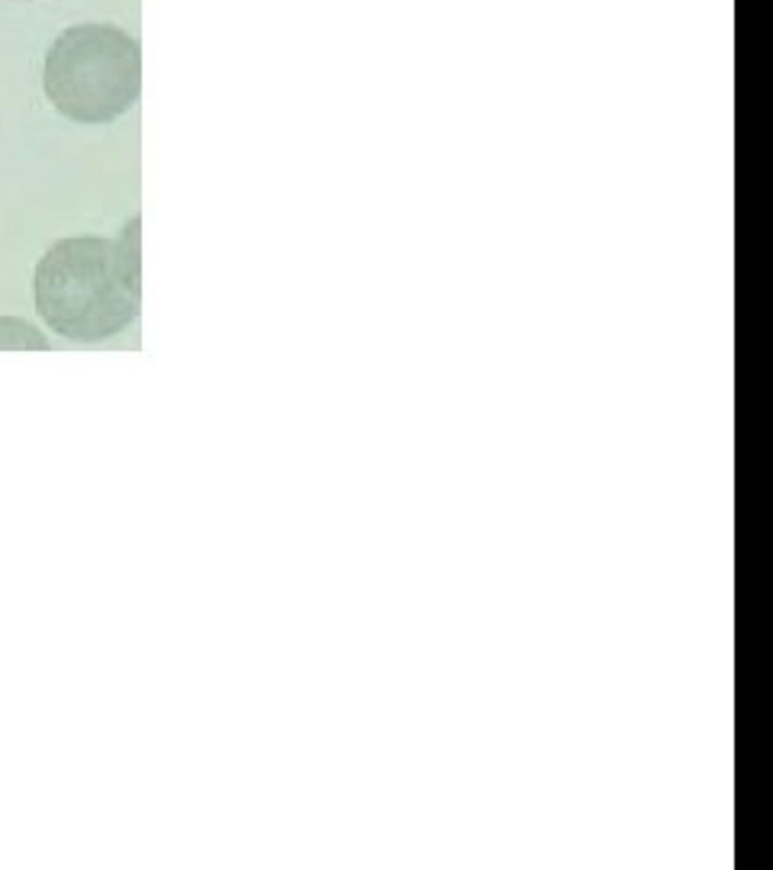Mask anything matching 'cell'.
I'll list each match as a JSON object with an SVG mask.
<instances>
[{"mask_svg": "<svg viewBox=\"0 0 773 870\" xmlns=\"http://www.w3.org/2000/svg\"><path fill=\"white\" fill-rule=\"evenodd\" d=\"M33 297L52 333L71 342H104L140 316V217L117 239L74 235L56 242L36 265Z\"/></svg>", "mask_w": 773, "mask_h": 870, "instance_id": "1", "label": "cell"}, {"mask_svg": "<svg viewBox=\"0 0 773 870\" xmlns=\"http://www.w3.org/2000/svg\"><path fill=\"white\" fill-rule=\"evenodd\" d=\"M43 87L52 107L74 123H113L140 100V43L110 23L69 26L49 46Z\"/></svg>", "mask_w": 773, "mask_h": 870, "instance_id": "2", "label": "cell"}, {"mask_svg": "<svg viewBox=\"0 0 773 870\" xmlns=\"http://www.w3.org/2000/svg\"><path fill=\"white\" fill-rule=\"evenodd\" d=\"M0 349H36V352H43V349H49V342L26 319L0 316Z\"/></svg>", "mask_w": 773, "mask_h": 870, "instance_id": "3", "label": "cell"}]
</instances>
